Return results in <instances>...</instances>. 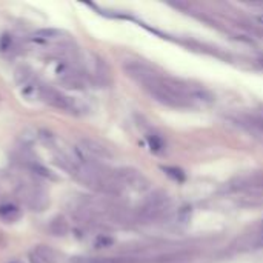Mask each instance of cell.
I'll use <instances>...</instances> for the list:
<instances>
[{
	"instance_id": "cell-14",
	"label": "cell",
	"mask_w": 263,
	"mask_h": 263,
	"mask_svg": "<svg viewBox=\"0 0 263 263\" xmlns=\"http://www.w3.org/2000/svg\"><path fill=\"white\" fill-rule=\"evenodd\" d=\"M57 36H60V31L53 28H43V29H37L34 33V37L38 38V40H48V38H54Z\"/></svg>"
},
{
	"instance_id": "cell-13",
	"label": "cell",
	"mask_w": 263,
	"mask_h": 263,
	"mask_svg": "<svg viewBox=\"0 0 263 263\" xmlns=\"http://www.w3.org/2000/svg\"><path fill=\"white\" fill-rule=\"evenodd\" d=\"M37 139V131L31 130V128H26L23 130V132L20 134V142L23 145V148H29Z\"/></svg>"
},
{
	"instance_id": "cell-5",
	"label": "cell",
	"mask_w": 263,
	"mask_h": 263,
	"mask_svg": "<svg viewBox=\"0 0 263 263\" xmlns=\"http://www.w3.org/2000/svg\"><path fill=\"white\" fill-rule=\"evenodd\" d=\"M239 123L246 126L248 130H252L256 132H263V108L242 114L239 117Z\"/></svg>"
},
{
	"instance_id": "cell-20",
	"label": "cell",
	"mask_w": 263,
	"mask_h": 263,
	"mask_svg": "<svg viewBox=\"0 0 263 263\" xmlns=\"http://www.w3.org/2000/svg\"><path fill=\"white\" fill-rule=\"evenodd\" d=\"M257 19H259V22H260V23L263 25V14H260V16H259Z\"/></svg>"
},
{
	"instance_id": "cell-8",
	"label": "cell",
	"mask_w": 263,
	"mask_h": 263,
	"mask_svg": "<svg viewBox=\"0 0 263 263\" xmlns=\"http://www.w3.org/2000/svg\"><path fill=\"white\" fill-rule=\"evenodd\" d=\"M34 252L38 256V259L42 260V263H57L58 262V256L57 252L51 248V246H46V245H38Z\"/></svg>"
},
{
	"instance_id": "cell-10",
	"label": "cell",
	"mask_w": 263,
	"mask_h": 263,
	"mask_svg": "<svg viewBox=\"0 0 263 263\" xmlns=\"http://www.w3.org/2000/svg\"><path fill=\"white\" fill-rule=\"evenodd\" d=\"M60 82L65 88H68V90H83L85 88V82L82 77L77 74H73V73H70L65 77H60Z\"/></svg>"
},
{
	"instance_id": "cell-16",
	"label": "cell",
	"mask_w": 263,
	"mask_h": 263,
	"mask_svg": "<svg viewBox=\"0 0 263 263\" xmlns=\"http://www.w3.org/2000/svg\"><path fill=\"white\" fill-rule=\"evenodd\" d=\"M94 243H95L97 248H108V246L113 245L114 240H113L110 236H105V234H102V236H97V239H95Z\"/></svg>"
},
{
	"instance_id": "cell-6",
	"label": "cell",
	"mask_w": 263,
	"mask_h": 263,
	"mask_svg": "<svg viewBox=\"0 0 263 263\" xmlns=\"http://www.w3.org/2000/svg\"><path fill=\"white\" fill-rule=\"evenodd\" d=\"M48 231H50V234L54 237H65L68 231H70V226H68V222L65 217L57 216L51 219L50 225H48Z\"/></svg>"
},
{
	"instance_id": "cell-21",
	"label": "cell",
	"mask_w": 263,
	"mask_h": 263,
	"mask_svg": "<svg viewBox=\"0 0 263 263\" xmlns=\"http://www.w3.org/2000/svg\"><path fill=\"white\" fill-rule=\"evenodd\" d=\"M9 263H20V262H17V260H13V262H9Z\"/></svg>"
},
{
	"instance_id": "cell-4",
	"label": "cell",
	"mask_w": 263,
	"mask_h": 263,
	"mask_svg": "<svg viewBox=\"0 0 263 263\" xmlns=\"http://www.w3.org/2000/svg\"><path fill=\"white\" fill-rule=\"evenodd\" d=\"M79 148L88 155V157H91V159H94L97 162L111 159V155H113L110 148H106L102 142L95 140V139H90V137H83L80 140Z\"/></svg>"
},
{
	"instance_id": "cell-1",
	"label": "cell",
	"mask_w": 263,
	"mask_h": 263,
	"mask_svg": "<svg viewBox=\"0 0 263 263\" xmlns=\"http://www.w3.org/2000/svg\"><path fill=\"white\" fill-rule=\"evenodd\" d=\"M123 70L126 71V74H128L132 80L140 83L145 90L150 85H152L155 80L160 79V74L155 71L151 65L140 62V60H126L123 63Z\"/></svg>"
},
{
	"instance_id": "cell-2",
	"label": "cell",
	"mask_w": 263,
	"mask_h": 263,
	"mask_svg": "<svg viewBox=\"0 0 263 263\" xmlns=\"http://www.w3.org/2000/svg\"><path fill=\"white\" fill-rule=\"evenodd\" d=\"M114 177L120 183L122 188H128L137 192L148 191L151 185L150 180L140 171L134 168H119L117 171H114Z\"/></svg>"
},
{
	"instance_id": "cell-17",
	"label": "cell",
	"mask_w": 263,
	"mask_h": 263,
	"mask_svg": "<svg viewBox=\"0 0 263 263\" xmlns=\"http://www.w3.org/2000/svg\"><path fill=\"white\" fill-rule=\"evenodd\" d=\"M29 260H31V263H42V260L38 259V256L36 254L34 251L31 252V254H29Z\"/></svg>"
},
{
	"instance_id": "cell-15",
	"label": "cell",
	"mask_w": 263,
	"mask_h": 263,
	"mask_svg": "<svg viewBox=\"0 0 263 263\" xmlns=\"http://www.w3.org/2000/svg\"><path fill=\"white\" fill-rule=\"evenodd\" d=\"M162 169H163V172H165V174L169 175V177H171V179H174V180H177V182H183V180H185V172H183L182 169H179V168L163 167Z\"/></svg>"
},
{
	"instance_id": "cell-7",
	"label": "cell",
	"mask_w": 263,
	"mask_h": 263,
	"mask_svg": "<svg viewBox=\"0 0 263 263\" xmlns=\"http://www.w3.org/2000/svg\"><path fill=\"white\" fill-rule=\"evenodd\" d=\"M20 208L14 203H2L0 205V219L3 222H16L20 219Z\"/></svg>"
},
{
	"instance_id": "cell-3",
	"label": "cell",
	"mask_w": 263,
	"mask_h": 263,
	"mask_svg": "<svg viewBox=\"0 0 263 263\" xmlns=\"http://www.w3.org/2000/svg\"><path fill=\"white\" fill-rule=\"evenodd\" d=\"M169 208V197L165 192H152L140 208V217L143 220H155L162 217Z\"/></svg>"
},
{
	"instance_id": "cell-11",
	"label": "cell",
	"mask_w": 263,
	"mask_h": 263,
	"mask_svg": "<svg viewBox=\"0 0 263 263\" xmlns=\"http://www.w3.org/2000/svg\"><path fill=\"white\" fill-rule=\"evenodd\" d=\"M26 167L31 169L36 175H38V177H43V179H48V180H56V175L54 172H51L50 169H48L46 167H43L42 163H38L37 160H33V162H28Z\"/></svg>"
},
{
	"instance_id": "cell-18",
	"label": "cell",
	"mask_w": 263,
	"mask_h": 263,
	"mask_svg": "<svg viewBox=\"0 0 263 263\" xmlns=\"http://www.w3.org/2000/svg\"><path fill=\"white\" fill-rule=\"evenodd\" d=\"M259 246H263V232L260 234V239H259V243H257Z\"/></svg>"
},
{
	"instance_id": "cell-12",
	"label": "cell",
	"mask_w": 263,
	"mask_h": 263,
	"mask_svg": "<svg viewBox=\"0 0 263 263\" xmlns=\"http://www.w3.org/2000/svg\"><path fill=\"white\" fill-rule=\"evenodd\" d=\"M146 142H148V145H150V148H151L152 152L160 154V152L165 151V142L162 140L160 135H157V134H148V135H146Z\"/></svg>"
},
{
	"instance_id": "cell-9",
	"label": "cell",
	"mask_w": 263,
	"mask_h": 263,
	"mask_svg": "<svg viewBox=\"0 0 263 263\" xmlns=\"http://www.w3.org/2000/svg\"><path fill=\"white\" fill-rule=\"evenodd\" d=\"M37 139L40 140L45 146H48V148H51V150H57V146H58V139H57V135L50 131V130H38L37 131Z\"/></svg>"
},
{
	"instance_id": "cell-19",
	"label": "cell",
	"mask_w": 263,
	"mask_h": 263,
	"mask_svg": "<svg viewBox=\"0 0 263 263\" xmlns=\"http://www.w3.org/2000/svg\"><path fill=\"white\" fill-rule=\"evenodd\" d=\"M257 65H259L260 70H263V58H259V60H257Z\"/></svg>"
}]
</instances>
